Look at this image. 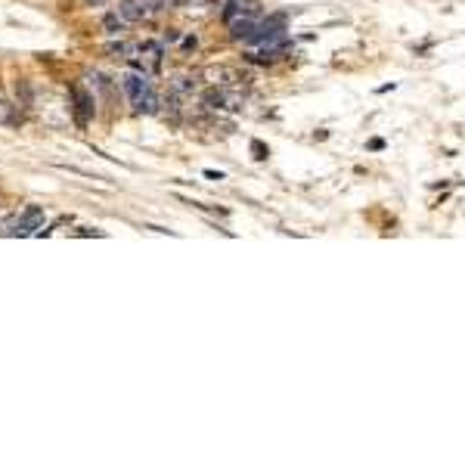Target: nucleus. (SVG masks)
Segmentation results:
<instances>
[{
    "label": "nucleus",
    "mask_w": 465,
    "mask_h": 465,
    "mask_svg": "<svg viewBox=\"0 0 465 465\" xmlns=\"http://www.w3.org/2000/svg\"><path fill=\"white\" fill-rule=\"evenodd\" d=\"M124 93H128L131 106L137 109V112H152V109H155V93H152L149 81H146V72L124 75Z\"/></svg>",
    "instance_id": "obj_2"
},
{
    "label": "nucleus",
    "mask_w": 465,
    "mask_h": 465,
    "mask_svg": "<svg viewBox=\"0 0 465 465\" xmlns=\"http://www.w3.org/2000/svg\"><path fill=\"white\" fill-rule=\"evenodd\" d=\"M251 149L258 152V158H267V155H264V146H261V143H251Z\"/></svg>",
    "instance_id": "obj_9"
},
{
    "label": "nucleus",
    "mask_w": 465,
    "mask_h": 465,
    "mask_svg": "<svg viewBox=\"0 0 465 465\" xmlns=\"http://www.w3.org/2000/svg\"><path fill=\"white\" fill-rule=\"evenodd\" d=\"M87 4H103V0H87Z\"/></svg>",
    "instance_id": "obj_10"
},
{
    "label": "nucleus",
    "mask_w": 465,
    "mask_h": 465,
    "mask_svg": "<svg viewBox=\"0 0 465 465\" xmlns=\"http://www.w3.org/2000/svg\"><path fill=\"white\" fill-rule=\"evenodd\" d=\"M13 121H16V106L0 97V124H13Z\"/></svg>",
    "instance_id": "obj_8"
},
{
    "label": "nucleus",
    "mask_w": 465,
    "mask_h": 465,
    "mask_svg": "<svg viewBox=\"0 0 465 465\" xmlns=\"http://www.w3.org/2000/svg\"><path fill=\"white\" fill-rule=\"evenodd\" d=\"M72 99H75V115H78V124H87L90 115H93V97L81 87V84H75V87H72Z\"/></svg>",
    "instance_id": "obj_6"
},
{
    "label": "nucleus",
    "mask_w": 465,
    "mask_h": 465,
    "mask_svg": "<svg viewBox=\"0 0 465 465\" xmlns=\"http://www.w3.org/2000/svg\"><path fill=\"white\" fill-rule=\"evenodd\" d=\"M205 106L221 109V112H236V109H242V90L239 87H211L205 93Z\"/></svg>",
    "instance_id": "obj_3"
},
{
    "label": "nucleus",
    "mask_w": 465,
    "mask_h": 465,
    "mask_svg": "<svg viewBox=\"0 0 465 465\" xmlns=\"http://www.w3.org/2000/svg\"><path fill=\"white\" fill-rule=\"evenodd\" d=\"M224 19H226V25H230V35L233 38H245V40H248L261 28V22H264V13L258 10L255 0H230Z\"/></svg>",
    "instance_id": "obj_1"
},
{
    "label": "nucleus",
    "mask_w": 465,
    "mask_h": 465,
    "mask_svg": "<svg viewBox=\"0 0 465 465\" xmlns=\"http://www.w3.org/2000/svg\"><path fill=\"white\" fill-rule=\"evenodd\" d=\"M131 59H137L143 72H155L158 65H162V47L152 44V40H146V44L133 47V56Z\"/></svg>",
    "instance_id": "obj_4"
},
{
    "label": "nucleus",
    "mask_w": 465,
    "mask_h": 465,
    "mask_svg": "<svg viewBox=\"0 0 465 465\" xmlns=\"http://www.w3.org/2000/svg\"><path fill=\"white\" fill-rule=\"evenodd\" d=\"M205 81L211 87H239V72L236 69H226V65H211L205 72Z\"/></svg>",
    "instance_id": "obj_5"
},
{
    "label": "nucleus",
    "mask_w": 465,
    "mask_h": 465,
    "mask_svg": "<svg viewBox=\"0 0 465 465\" xmlns=\"http://www.w3.org/2000/svg\"><path fill=\"white\" fill-rule=\"evenodd\" d=\"M40 221H44V211L40 208H25V214L19 217V224H16V233H31V230H38Z\"/></svg>",
    "instance_id": "obj_7"
}]
</instances>
